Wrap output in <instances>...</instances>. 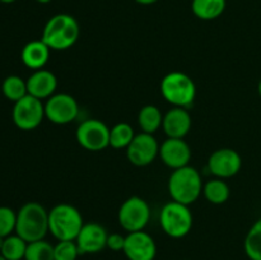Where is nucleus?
<instances>
[{"mask_svg":"<svg viewBox=\"0 0 261 260\" xmlns=\"http://www.w3.org/2000/svg\"><path fill=\"white\" fill-rule=\"evenodd\" d=\"M203 186L200 172L190 165L172 170L167 184L171 199L185 205H191L200 198Z\"/></svg>","mask_w":261,"mask_h":260,"instance_id":"f03ea898","label":"nucleus"},{"mask_svg":"<svg viewBox=\"0 0 261 260\" xmlns=\"http://www.w3.org/2000/svg\"><path fill=\"white\" fill-rule=\"evenodd\" d=\"M75 139L84 149L99 152L110 147V127L98 119H87L76 127Z\"/></svg>","mask_w":261,"mask_h":260,"instance_id":"1a4fd4ad","label":"nucleus"},{"mask_svg":"<svg viewBox=\"0 0 261 260\" xmlns=\"http://www.w3.org/2000/svg\"><path fill=\"white\" fill-rule=\"evenodd\" d=\"M24 260H55L54 245L43 240L28 242Z\"/></svg>","mask_w":261,"mask_h":260,"instance_id":"a878e982","label":"nucleus"},{"mask_svg":"<svg viewBox=\"0 0 261 260\" xmlns=\"http://www.w3.org/2000/svg\"><path fill=\"white\" fill-rule=\"evenodd\" d=\"M191 148L185 139L167 138L160 144V158L172 170L189 166L191 161Z\"/></svg>","mask_w":261,"mask_h":260,"instance_id":"4468645a","label":"nucleus"},{"mask_svg":"<svg viewBox=\"0 0 261 260\" xmlns=\"http://www.w3.org/2000/svg\"><path fill=\"white\" fill-rule=\"evenodd\" d=\"M134 137L135 132L129 122H117L110 129V147L114 149H126Z\"/></svg>","mask_w":261,"mask_h":260,"instance_id":"4be33fe9","label":"nucleus"},{"mask_svg":"<svg viewBox=\"0 0 261 260\" xmlns=\"http://www.w3.org/2000/svg\"><path fill=\"white\" fill-rule=\"evenodd\" d=\"M2 3H4V4H10V3H14L17 2V0H0Z\"/></svg>","mask_w":261,"mask_h":260,"instance_id":"2f4dec72","label":"nucleus"},{"mask_svg":"<svg viewBox=\"0 0 261 260\" xmlns=\"http://www.w3.org/2000/svg\"><path fill=\"white\" fill-rule=\"evenodd\" d=\"M50 54L51 48L42 40H35L25 43L20 53V59L27 68L35 71L45 68L50 59Z\"/></svg>","mask_w":261,"mask_h":260,"instance_id":"a211bd4d","label":"nucleus"},{"mask_svg":"<svg viewBox=\"0 0 261 260\" xmlns=\"http://www.w3.org/2000/svg\"><path fill=\"white\" fill-rule=\"evenodd\" d=\"M190 205L171 200L162 206L160 212V224L167 236L172 239H182L193 229L194 216Z\"/></svg>","mask_w":261,"mask_h":260,"instance_id":"423d86ee","label":"nucleus"},{"mask_svg":"<svg viewBox=\"0 0 261 260\" xmlns=\"http://www.w3.org/2000/svg\"><path fill=\"white\" fill-rule=\"evenodd\" d=\"M117 219L120 226L129 233L143 231L150 219L149 204L140 196H130L120 206Z\"/></svg>","mask_w":261,"mask_h":260,"instance_id":"0eeeda50","label":"nucleus"},{"mask_svg":"<svg viewBox=\"0 0 261 260\" xmlns=\"http://www.w3.org/2000/svg\"><path fill=\"white\" fill-rule=\"evenodd\" d=\"M2 91L5 98L12 102H17L28 94L27 81L20 78L19 75H9L3 82Z\"/></svg>","mask_w":261,"mask_h":260,"instance_id":"b1692460","label":"nucleus"},{"mask_svg":"<svg viewBox=\"0 0 261 260\" xmlns=\"http://www.w3.org/2000/svg\"><path fill=\"white\" fill-rule=\"evenodd\" d=\"M163 114L155 105H145L139 110L138 114V124L142 132L154 134L162 127Z\"/></svg>","mask_w":261,"mask_h":260,"instance_id":"aec40b11","label":"nucleus"},{"mask_svg":"<svg viewBox=\"0 0 261 260\" xmlns=\"http://www.w3.org/2000/svg\"><path fill=\"white\" fill-rule=\"evenodd\" d=\"M15 233L24 241L43 240L48 233V211L37 201H28L17 212Z\"/></svg>","mask_w":261,"mask_h":260,"instance_id":"7ed1b4c3","label":"nucleus"},{"mask_svg":"<svg viewBox=\"0 0 261 260\" xmlns=\"http://www.w3.org/2000/svg\"><path fill=\"white\" fill-rule=\"evenodd\" d=\"M81 36L79 23L73 15L59 13L46 22L41 40L54 51L73 47Z\"/></svg>","mask_w":261,"mask_h":260,"instance_id":"f257e3e1","label":"nucleus"},{"mask_svg":"<svg viewBox=\"0 0 261 260\" xmlns=\"http://www.w3.org/2000/svg\"><path fill=\"white\" fill-rule=\"evenodd\" d=\"M161 94L172 107L189 109L196 97L195 82L182 71H171L161 81Z\"/></svg>","mask_w":261,"mask_h":260,"instance_id":"39448f33","label":"nucleus"},{"mask_svg":"<svg viewBox=\"0 0 261 260\" xmlns=\"http://www.w3.org/2000/svg\"><path fill=\"white\" fill-rule=\"evenodd\" d=\"M226 5V0H193L191 10L199 19L213 20L223 14Z\"/></svg>","mask_w":261,"mask_h":260,"instance_id":"6ab92c4d","label":"nucleus"},{"mask_svg":"<svg viewBox=\"0 0 261 260\" xmlns=\"http://www.w3.org/2000/svg\"><path fill=\"white\" fill-rule=\"evenodd\" d=\"M182 260H188V259H182Z\"/></svg>","mask_w":261,"mask_h":260,"instance_id":"c9c22d12","label":"nucleus"},{"mask_svg":"<svg viewBox=\"0 0 261 260\" xmlns=\"http://www.w3.org/2000/svg\"><path fill=\"white\" fill-rule=\"evenodd\" d=\"M244 249L250 260H261V218L257 219L247 232Z\"/></svg>","mask_w":261,"mask_h":260,"instance_id":"393cba45","label":"nucleus"},{"mask_svg":"<svg viewBox=\"0 0 261 260\" xmlns=\"http://www.w3.org/2000/svg\"><path fill=\"white\" fill-rule=\"evenodd\" d=\"M17 213L9 206H0V237H8L15 232Z\"/></svg>","mask_w":261,"mask_h":260,"instance_id":"cd10ccee","label":"nucleus"},{"mask_svg":"<svg viewBox=\"0 0 261 260\" xmlns=\"http://www.w3.org/2000/svg\"><path fill=\"white\" fill-rule=\"evenodd\" d=\"M208 171L218 178H231L240 172L242 158L237 150L232 148H219L208 158Z\"/></svg>","mask_w":261,"mask_h":260,"instance_id":"f8f14e48","label":"nucleus"},{"mask_svg":"<svg viewBox=\"0 0 261 260\" xmlns=\"http://www.w3.org/2000/svg\"><path fill=\"white\" fill-rule=\"evenodd\" d=\"M122 252L129 260H154L157 255V245L148 232H130L125 237Z\"/></svg>","mask_w":261,"mask_h":260,"instance_id":"ddd939ff","label":"nucleus"},{"mask_svg":"<svg viewBox=\"0 0 261 260\" xmlns=\"http://www.w3.org/2000/svg\"><path fill=\"white\" fill-rule=\"evenodd\" d=\"M15 126L24 132L35 130L45 119V103L41 99L27 94L19 101L14 102L12 111Z\"/></svg>","mask_w":261,"mask_h":260,"instance_id":"6e6552de","label":"nucleus"},{"mask_svg":"<svg viewBox=\"0 0 261 260\" xmlns=\"http://www.w3.org/2000/svg\"><path fill=\"white\" fill-rule=\"evenodd\" d=\"M79 115V105L69 93H55L46 99L45 116L56 125H66L73 122Z\"/></svg>","mask_w":261,"mask_h":260,"instance_id":"9d476101","label":"nucleus"},{"mask_svg":"<svg viewBox=\"0 0 261 260\" xmlns=\"http://www.w3.org/2000/svg\"><path fill=\"white\" fill-rule=\"evenodd\" d=\"M257 92H259V94H260V97H261V79H260V82H259V86H257Z\"/></svg>","mask_w":261,"mask_h":260,"instance_id":"473e14b6","label":"nucleus"},{"mask_svg":"<svg viewBox=\"0 0 261 260\" xmlns=\"http://www.w3.org/2000/svg\"><path fill=\"white\" fill-rule=\"evenodd\" d=\"M37 3H40V4H47V3H50L51 0H36Z\"/></svg>","mask_w":261,"mask_h":260,"instance_id":"7c9ffc66","label":"nucleus"},{"mask_svg":"<svg viewBox=\"0 0 261 260\" xmlns=\"http://www.w3.org/2000/svg\"><path fill=\"white\" fill-rule=\"evenodd\" d=\"M3 242H4V237H0V250H2Z\"/></svg>","mask_w":261,"mask_h":260,"instance_id":"72a5a7b5","label":"nucleus"},{"mask_svg":"<svg viewBox=\"0 0 261 260\" xmlns=\"http://www.w3.org/2000/svg\"><path fill=\"white\" fill-rule=\"evenodd\" d=\"M55 260H76L81 255L75 240H64L54 245Z\"/></svg>","mask_w":261,"mask_h":260,"instance_id":"bb28decb","label":"nucleus"},{"mask_svg":"<svg viewBox=\"0 0 261 260\" xmlns=\"http://www.w3.org/2000/svg\"><path fill=\"white\" fill-rule=\"evenodd\" d=\"M134 2L140 5H152L154 4V3H157L158 0H134Z\"/></svg>","mask_w":261,"mask_h":260,"instance_id":"c756f323","label":"nucleus"},{"mask_svg":"<svg viewBox=\"0 0 261 260\" xmlns=\"http://www.w3.org/2000/svg\"><path fill=\"white\" fill-rule=\"evenodd\" d=\"M125 237L124 235L121 233H109V237H107V246L112 251H122L125 246Z\"/></svg>","mask_w":261,"mask_h":260,"instance_id":"c85d7f7f","label":"nucleus"},{"mask_svg":"<svg viewBox=\"0 0 261 260\" xmlns=\"http://www.w3.org/2000/svg\"><path fill=\"white\" fill-rule=\"evenodd\" d=\"M58 78L55 74L46 69L35 70L27 79L28 94L38 99H47L56 93Z\"/></svg>","mask_w":261,"mask_h":260,"instance_id":"f3484780","label":"nucleus"},{"mask_svg":"<svg viewBox=\"0 0 261 260\" xmlns=\"http://www.w3.org/2000/svg\"><path fill=\"white\" fill-rule=\"evenodd\" d=\"M160 155V143L155 139L154 134L149 133H139L135 134L134 139L126 148V157L132 165L138 167L153 163V161Z\"/></svg>","mask_w":261,"mask_h":260,"instance_id":"9b49d317","label":"nucleus"},{"mask_svg":"<svg viewBox=\"0 0 261 260\" xmlns=\"http://www.w3.org/2000/svg\"><path fill=\"white\" fill-rule=\"evenodd\" d=\"M83 224L82 213L71 204H56L48 211V232L58 241L75 240Z\"/></svg>","mask_w":261,"mask_h":260,"instance_id":"20e7f679","label":"nucleus"},{"mask_svg":"<svg viewBox=\"0 0 261 260\" xmlns=\"http://www.w3.org/2000/svg\"><path fill=\"white\" fill-rule=\"evenodd\" d=\"M203 195L211 204L221 205V204H224L229 199L231 189H229L228 184L223 178L214 177L204 184Z\"/></svg>","mask_w":261,"mask_h":260,"instance_id":"412c9836","label":"nucleus"},{"mask_svg":"<svg viewBox=\"0 0 261 260\" xmlns=\"http://www.w3.org/2000/svg\"><path fill=\"white\" fill-rule=\"evenodd\" d=\"M27 245L28 242L24 241L20 236H18L17 233L10 235L4 239L0 254L7 260H23L25 250H27Z\"/></svg>","mask_w":261,"mask_h":260,"instance_id":"5701e85b","label":"nucleus"},{"mask_svg":"<svg viewBox=\"0 0 261 260\" xmlns=\"http://www.w3.org/2000/svg\"><path fill=\"white\" fill-rule=\"evenodd\" d=\"M0 260H7V259H5V257H4V256H3V255H2V254H0Z\"/></svg>","mask_w":261,"mask_h":260,"instance_id":"f704fd0d","label":"nucleus"},{"mask_svg":"<svg viewBox=\"0 0 261 260\" xmlns=\"http://www.w3.org/2000/svg\"><path fill=\"white\" fill-rule=\"evenodd\" d=\"M107 237L109 232L102 224L97 222H88L83 224L75 242L81 255L97 254L107 246Z\"/></svg>","mask_w":261,"mask_h":260,"instance_id":"2eb2a0df","label":"nucleus"},{"mask_svg":"<svg viewBox=\"0 0 261 260\" xmlns=\"http://www.w3.org/2000/svg\"><path fill=\"white\" fill-rule=\"evenodd\" d=\"M193 119L189 109L172 107L163 115L162 129L167 138H184L190 133Z\"/></svg>","mask_w":261,"mask_h":260,"instance_id":"dca6fc26","label":"nucleus"}]
</instances>
